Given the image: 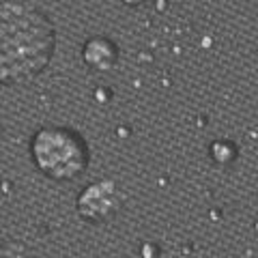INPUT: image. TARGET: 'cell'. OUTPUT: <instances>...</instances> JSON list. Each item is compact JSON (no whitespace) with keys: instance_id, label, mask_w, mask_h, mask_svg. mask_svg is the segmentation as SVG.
<instances>
[{"instance_id":"6da1fadb","label":"cell","mask_w":258,"mask_h":258,"mask_svg":"<svg viewBox=\"0 0 258 258\" xmlns=\"http://www.w3.org/2000/svg\"><path fill=\"white\" fill-rule=\"evenodd\" d=\"M56 50L47 15L22 0H0V84L18 86L37 78Z\"/></svg>"},{"instance_id":"7a4b0ae2","label":"cell","mask_w":258,"mask_h":258,"mask_svg":"<svg viewBox=\"0 0 258 258\" xmlns=\"http://www.w3.org/2000/svg\"><path fill=\"white\" fill-rule=\"evenodd\" d=\"M30 155L37 168L54 181H74L88 168V144L69 127H43L30 142Z\"/></svg>"},{"instance_id":"3957f363","label":"cell","mask_w":258,"mask_h":258,"mask_svg":"<svg viewBox=\"0 0 258 258\" xmlns=\"http://www.w3.org/2000/svg\"><path fill=\"white\" fill-rule=\"evenodd\" d=\"M114 205H116L114 187H112V183L106 181V183H97V185H91V187L84 189V194L80 196V203H78V211L82 213L84 220L101 222L112 215Z\"/></svg>"},{"instance_id":"277c9868","label":"cell","mask_w":258,"mask_h":258,"mask_svg":"<svg viewBox=\"0 0 258 258\" xmlns=\"http://www.w3.org/2000/svg\"><path fill=\"white\" fill-rule=\"evenodd\" d=\"M82 56H84L88 67L106 71L116 62V47L106 37H95V39H88L86 41Z\"/></svg>"},{"instance_id":"5b68a950","label":"cell","mask_w":258,"mask_h":258,"mask_svg":"<svg viewBox=\"0 0 258 258\" xmlns=\"http://www.w3.org/2000/svg\"><path fill=\"white\" fill-rule=\"evenodd\" d=\"M123 3H125V5H140L142 0H123Z\"/></svg>"}]
</instances>
